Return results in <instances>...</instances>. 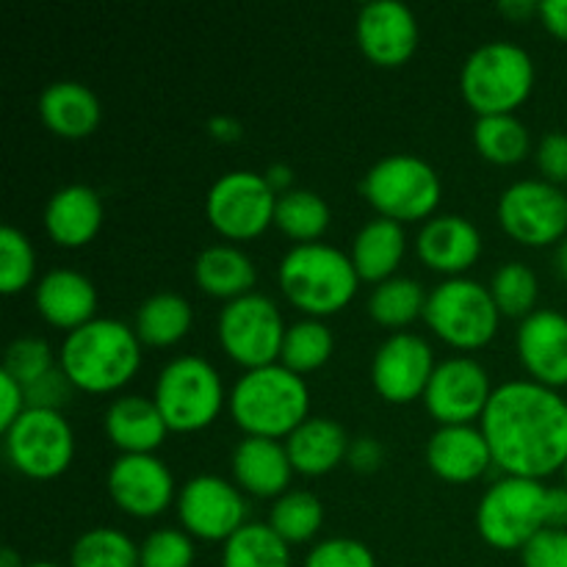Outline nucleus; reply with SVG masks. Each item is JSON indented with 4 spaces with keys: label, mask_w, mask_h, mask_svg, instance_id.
Segmentation results:
<instances>
[{
    "label": "nucleus",
    "mask_w": 567,
    "mask_h": 567,
    "mask_svg": "<svg viewBox=\"0 0 567 567\" xmlns=\"http://www.w3.org/2000/svg\"><path fill=\"white\" fill-rule=\"evenodd\" d=\"M493 465L507 476L546 480L567 463V399L535 380L493 388L480 419Z\"/></svg>",
    "instance_id": "obj_1"
},
{
    "label": "nucleus",
    "mask_w": 567,
    "mask_h": 567,
    "mask_svg": "<svg viewBox=\"0 0 567 567\" xmlns=\"http://www.w3.org/2000/svg\"><path fill=\"white\" fill-rule=\"evenodd\" d=\"M59 365L75 391H120L142 365V341L125 321L97 316L66 332L59 347Z\"/></svg>",
    "instance_id": "obj_2"
},
{
    "label": "nucleus",
    "mask_w": 567,
    "mask_h": 567,
    "mask_svg": "<svg viewBox=\"0 0 567 567\" xmlns=\"http://www.w3.org/2000/svg\"><path fill=\"white\" fill-rule=\"evenodd\" d=\"M227 410L244 435L286 441L310 419V388L305 377L282 363L249 369L233 382Z\"/></svg>",
    "instance_id": "obj_3"
},
{
    "label": "nucleus",
    "mask_w": 567,
    "mask_h": 567,
    "mask_svg": "<svg viewBox=\"0 0 567 567\" xmlns=\"http://www.w3.org/2000/svg\"><path fill=\"white\" fill-rule=\"evenodd\" d=\"M282 297L310 319H327L354 299L360 275L352 258L332 244H293L277 266Z\"/></svg>",
    "instance_id": "obj_4"
},
{
    "label": "nucleus",
    "mask_w": 567,
    "mask_h": 567,
    "mask_svg": "<svg viewBox=\"0 0 567 567\" xmlns=\"http://www.w3.org/2000/svg\"><path fill=\"white\" fill-rule=\"evenodd\" d=\"M535 86V61L520 44L496 39L471 50L460 70V92L476 116L513 114Z\"/></svg>",
    "instance_id": "obj_5"
},
{
    "label": "nucleus",
    "mask_w": 567,
    "mask_h": 567,
    "mask_svg": "<svg viewBox=\"0 0 567 567\" xmlns=\"http://www.w3.org/2000/svg\"><path fill=\"white\" fill-rule=\"evenodd\" d=\"M153 399L169 432L208 430L227 404L225 382L210 360L199 354H177L155 377Z\"/></svg>",
    "instance_id": "obj_6"
},
{
    "label": "nucleus",
    "mask_w": 567,
    "mask_h": 567,
    "mask_svg": "<svg viewBox=\"0 0 567 567\" xmlns=\"http://www.w3.org/2000/svg\"><path fill=\"white\" fill-rule=\"evenodd\" d=\"M363 197L377 216L399 221H426L443 197V181L430 161L413 153H393L365 172Z\"/></svg>",
    "instance_id": "obj_7"
},
{
    "label": "nucleus",
    "mask_w": 567,
    "mask_h": 567,
    "mask_svg": "<svg viewBox=\"0 0 567 567\" xmlns=\"http://www.w3.org/2000/svg\"><path fill=\"white\" fill-rule=\"evenodd\" d=\"M424 321L454 349H482L496 338L502 313L485 282L474 277H446L426 293Z\"/></svg>",
    "instance_id": "obj_8"
},
{
    "label": "nucleus",
    "mask_w": 567,
    "mask_h": 567,
    "mask_svg": "<svg viewBox=\"0 0 567 567\" xmlns=\"http://www.w3.org/2000/svg\"><path fill=\"white\" fill-rule=\"evenodd\" d=\"M546 496L548 487L540 480L504 474L476 504V532L498 551H520L546 529Z\"/></svg>",
    "instance_id": "obj_9"
},
{
    "label": "nucleus",
    "mask_w": 567,
    "mask_h": 567,
    "mask_svg": "<svg viewBox=\"0 0 567 567\" xmlns=\"http://www.w3.org/2000/svg\"><path fill=\"white\" fill-rule=\"evenodd\" d=\"M286 330L288 324L275 299L258 291L225 302L216 321L221 349L244 371L280 363Z\"/></svg>",
    "instance_id": "obj_10"
},
{
    "label": "nucleus",
    "mask_w": 567,
    "mask_h": 567,
    "mask_svg": "<svg viewBox=\"0 0 567 567\" xmlns=\"http://www.w3.org/2000/svg\"><path fill=\"white\" fill-rule=\"evenodd\" d=\"M277 192L264 172L233 169L216 177L205 197V216L210 227L227 241H249L275 225Z\"/></svg>",
    "instance_id": "obj_11"
},
{
    "label": "nucleus",
    "mask_w": 567,
    "mask_h": 567,
    "mask_svg": "<svg viewBox=\"0 0 567 567\" xmlns=\"http://www.w3.org/2000/svg\"><path fill=\"white\" fill-rule=\"evenodd\" d=\"M3 449L14 471L28 480H55L75 457V432L64 413L28 408L3 432Z\"/></svg>",
    "instance_id": "obj_12"
},
{
    "label": "nucleus",
    "mask_w": 567,
    "mask_h": 567,
    "mask_svg": "<svg viewBox=\"0 0 567 567\" xmlns=\"http://www.w3.org/2000/svg\"><path fill=\"white\" fill-rule=\"evenodd\" d=\"M502 230L524 247H548L567 236V194L563 186L526 177L509 183L496 205Z\"/></svg>",
    "instance_id": "obj_13"
},
{
    "label": "nucleus",
    "mask_w": 567,
    "mask_h": 567,
    "mask_svg": "<svg viewBox=\"0 0 567 567\" xmlns=\"http://www.w3.org/2000/svg\"><path fill=\"white\" fill-rule=\"evenodd\" d=\"M183 529L205 543H227L247 524L244 491L216 474H197L177 493Z\"/></svg>",
    "instance_id": "obj_14"
},
{
    "label": "nucleus",
    "mask_w": 567,
    "mask_h": 567,
    "mask_svg": "<svg viewBox=\"0 0 567 567\" xmlns=\"http://www.w3.org/2000/svg\"><path fill=\"white\" fill-rule=\"evenodd\" d=\"M493 396L491 374L474 358H446L435 365L430 385L424 391V404L437 426L471 424L480 421Z\"/></svg>",
    "instance_id": "obj_15"
},
{
    "label": "nucleus",
    "mask_w": 567,
    "mask_h": 567,
    "mask_svg": "<svg viewBox=\"0 0 567 567\" xmlns=\"http://www.w3.org/2000/svg\"><path fill=\"white\" fill-rule=\"evenodd\" d=\"M435 352L430 341L415 332H393L377 347L371 360V382L377 393L391 404H410L424 399L435 374Z\"/></svg>",
    "instance_id": "obj_16"
},
{
    "label": "nucleus",
    "mask_w": 567,
    "mask_h": 567,
    "mask_svg": "<svg viewBox=\"0 0 567 567\" xmlns=\"http://www.w3.org/2000/svg\"><path fill=\"white\" fill-rule=\"evenodd\" d=\"M105 487L111 502L131 518H155L175 502V476L155 454H120L111 463Z\"/></svg>",
    "instance_id": "obj_17"
},
{
    "label": "nucleus",
    "mask_w": 567,
    "mask_h": 567,
    "mask_svg": "<svg viewBox=\"0 0 567 567\" xmlns=\"http://www.w3.org/2000/svg\"><path fill=\"white\" fill-rule=\"evenodd\" d=\"M354 39L377 66H402L419 48V20L402 0H371L360 6Z\"/></svg>",
    "instance_id": "obj_18"
},
{
    "label": "nucleus",
    "mask_w": 567,
    "mask_h": 567,
    "mask_svg": "<svg viewBox=\"0 0 567 567\" xmlns=\"http://www.w3.org/2000/svg\"><path fill=\"white\" fill-rule=\"evenodd\" d=\"M515 347L529 380L554 391L567 385V316L563 310L540 308L526 316L515 332Z\"/></svg>",
    "instance_id": "obj_19"
},
{
    "label": "nucleus",
    "mask_w": 567,
    "mask_h": 567,
    "mask_svg": "<svg viewBox=\"0 0 567 567\" xmlns=\"http://www.w3.org/2000/svg\"><path fill=\"white\" fill-rule=\"evenodd\" d=\"M421 264L446 277H463L482 255V233L460 214H435L415 236Z\"/></svg>",
    "instance_id": "obj_20"
},
{
    "label": "nucleus",
    "mask_w": 567,
    "mask_h": 567,
    "mask_svg": "<svg viewBox=\"0 0 567 567\" xmlns=\"http://www.w3.org/2000/svg\"><path fill=\"white\" fill-rule=\"evenodd\" d=\"M426 465L443 482H474L487 474L493 465L491 446L474 424H443L426 441Z\"/></svg>",
    "instance_id": "obj_21"
},
{
    "label": "nucleus",
    "mask_w": 567,
    "mask_h": 567,
    "mask_svg": "<svg viewBox=\"0 0 567 567\" xmlns=\"http://www.w3.org/2000/svg\"><path fill=\"white\" fill-rule=\"evenodd\" d=\"M33 305L48 324L72 332L97 319V288L83 271L59 266L37 280Z\"/></svg>",
    "instance_id": "obj_22"
},
{
    "label": "nucleus",
    "mask_w": 567,
    "mask_h": 567,
    "mask_svg": "<svg viewBox=\"0 0 567 567\" xmlns=\"http://www.w3.org/2000/svg\"><path fill=\"white\" fill-rule=\"evenodd\" d=\"M233 480L244 493L258 498H280L297 474L282 441L244 435L230 457Z\"/></svg>",
    "instance_id": "obj_23"
},
{
    "label": "nucleus",
    "mask_w": 567,
    "mask_h": 567,
    "mask_svg": "<svg viewBox=\"0 0 567 567\" xmlns=\"http://www.w3.org/2000/svg\"><path fill=\"white\" fill-rule=\"evenodd\" d=\"M103 214V199L92 186L66 183L44 205V230L59 247L78 249L97 236Z\"/></svg>",
    "instance_id": "obj_24"
},
{
    "label": "nucleus",
    "mask_w": 567,
    "mask_h": 567,
    "mask_svg": "<svg viewBox=\"0 0 567 567\" xmlns=\"http://www.w3.org/2000/svg\"><path fill=\"white\" fill-rule=\"evenodd\" d=\"M103 430L122 454H155V449L169 435L155 399L142 393L116 396L105 410Z\"/></svg>",
    "instance_id": "obj_25"
},
{
    "label": "nucleus",
    "mask_w": 567,
    "mask_h": 567,
    "mask_svg": "<svg viewBox=\"0 0 567 567\" xmlns=\"http://www.w3.org/2000/svg\"><path fill=\"white\" fill-rule=\"evenodd\" d=\"M39 120L50 133L61 138H86L97 131L103 105L94 89L81 81H53L39 94Z\"/></svg>",
    "instance_id": "obj_26"
},
{
    "label": "nucleus",
    "mask_w": 567,
    "mask_h": 567,
    "mask_svg": "<svg viewBox=\"0 0 567 567\" xmlns=\"http://www.w3.org/2000/svg\"><path fill=\"white\" fill-rule=\"evenodd\" d=\"M282 443H286L297 474L324 476L347 460L352 441L338 421L327 419V415H310Z\"/></svg>",
    "instance_id": "obj_27"
},
{
    "label": "nucleus",
    "mask_w": 567,
    "mask_h": 567,
    "mask_svg": "<svg viewBox=\"0 0 567 567\" xmlns=\"http://www.w3.org/2000/svg\"><path fill=\"white\" fill-rule=\"evenodd\" d=\"M194 282L214 299L233 302L252 293L258 282L252 258L236 244H210L194 258Z\"/></svg>",
    "instance_id": "obj_28"
},
{
    "label": "nucleus",
    "mask_w": 567,
    "mask_h": 567,
    "mask_svg": "<svg viewBox=\"0 0 567 567\" xmlns=\"http://www.w3.org/2000/svg\"><path fill=\"white\" fill-rule=\"evenodd\" d=\"M404 252H408V233H404V225L385 219V216H374V219H369L354 233L349 258H352L360 280H369L377 286V282L396 275Z\"/></svg>",
    "instance_id": "obj_29"
},
{
    "label": "nucleus",
    "mask_w": 567,
    "mask_h": 567,
    "mask_svg": "<svg viewBox=\"0 0 567 567\" xmlns=\"http://www.w3.org/2000/svg\"><path fill=\"white\" fill-rule=\"evenodd\" d=\"M194 321V310L183 293L155 291L136 308L133 330H136L142 347H175L188 336Z\"/></svg>",
    "instance_id": "obj_30"
},
{
    "label": "nucleus",
    "mask_w": 567,
    "mask_h": 567,
    "mask_svg": "<svg viewBox=\"0 0 567 567\" xmlns=\"http://www.w3.org/2000/svg\"><path fill=\"white\" fill-rule=\"evenodd\" d=\"M332 210L319 192L310 188H291L277 194L275 227L297 244L321 241L324 230L330 227Z\"/></svg>",
    "instance_id": "obj_31"
},
{
    "label": "nucleus",
    "mask_w": 567,
    "mask_h": 567,
    "mask_svg": "<svg viewBox=\"0 0 567 567\" xmlns=\"http://www.w3.org/2000/svg\"><path fill=\"white\" fill-rule=\"evenodd\" d=\"M426 293L415 277L393 275L388 280L377 282L369 293V316L382 327L402 332L410 321L424 316Z\"/></svg>",
    "instance_id": "obj_32"
},
{
    "label": "nucleus",
    "mask_w": 567,
    "mask_h": 567,
    "mask_svg": "<svg viewBox=\"0 0 567 567\" xmlns=\"http://www.w3.org/2000/svg\"><path fill=\"white\" fill-rule=\"evenodd\" d=\"M221 567H291V551L269 524L247 520L221 543Z\"/></svg>",
    "instance_id": "obj_33"
},
{
    "label": "nucleus",
    "mask_w": 567,
    "mask_h": 567,
    "mask_svg": "<svg viewBox=\"0 0 567 567\" xmlns=\"http://www.w3.org/2000/svg\"><path fill=\"white\" fill-rule=\"evenodd\" d=\"M476 153L498 166H513L529 155L532 133L515 114L476 116L474 125Z\"/></svg>",
    "instance_id": "obj_34"
},
{
    "label": "nucleus",
    "mask_w": 567,
    "mask_h": 567,
    "mask_svg": "<svg viewBox=\"0 0 567 567\" xmlns=\"http://www.w3.org/2000/svg\"><path fill=\"white\" fill-rule=\"evenodd\" d=\"M332 349H336V338H332V330L324 324V319L305 316V319L288 324L286 338H282L280 363L305 377L321 369L332 358Z\"/></svg>",
    "instance_id": "obj_35"
},
{
    "label": "nucleus",
    "mask_w": 567,
    "mask_h": 567,
    "mask_svg": "<svg viewBox=\"0 0 567 567\" xmlns=\"http://www.w3.org/2000/svg\"><path fill=\"white\" fill-rule=\"evenodd\" d=\"M321 524H324V504L310 491L282 493L269 509V526L288 546L313 540L321 532Z\"/></svg>",
    "instance_id": "obj_36"
},
{
    "label": "nucleus",
    "mask_w": 567,
    "mask_h": 567,
    "mask_svg": "<svg viewBox=\"0 0 567 567\" xmlns=\"http://www.w3.org/2000/svg\"><path fill=\"white\" fill-rule=\"evenodd\" d=\"M70 567H138V546L127 532L94 526L72 543Z\"/></svg>",
    "instance_id": "obj_37"
},
{
    "label": "nucleus",
    "mask_w": 567,
    "mask_h": 567,
    "mask_svg": "<svg viewBox=\"0 0 567 567\" xmlns=\"http://www.w3.org/2000/svg\"><path fill=\"white\" fill-rule=\"evenodd\" d=\"M491 293L498 313L513 316L524 321L526 316L535 313L537 297H540V282H537L535 269L524 260H507L498 266L491 277Z\"/></svg>",
    "instance_id": "obj_38"
},
{
    "label": "nucleus",
    "mask_w": 567,
    "mask_h": 567,
    "mask_svg": "<svg viewBox=\"0 0 567 567\" xmlns=\"http://www.w3.org/2000/svg\"><path fill=\"white\" fill-rule=\"evenodd\" d=\"M37 275V252L33 244L20 227L3 225L0 227V291L6 297L20 293L22 288L31 286Z\"/></svg>",
    "instance_id": "obj_39"
},
{
    "label": "nucleus",
    "mask_w": 567,
    "mask_h": 567,
    "mask_svg": "<svg viewBox=\"0 0 567 567\" xmlns=\"http://www.w3.org/2000/svg\"><path fill=\"white\" fill-rule=\"evenodd\" d=\"M55 365H59V354L39 336L14 338L3 354V371L14 377L17 382H22V385H31L39 377L53 371Z\"/></svg>",
    "instance_id": "obj_40"
},
{
    "label": "nucleus",
    "mask_w": 567,
    "mask_h": 567,
    "mask_svg": "<svg viewBox=\"0 0 567 567\" xmlns=\"http://www.w3.org/2000/svg\"><path fill=\"white\" fill-rule=\"evenodd\" d=\"M194 554V537L186 529L161 526L138 546V567H192Z\"/></svg>",
    "instance_id": "obj_41"
},
{
    "label": "nucleus",
    "mask_w": 567,
    "mask_h": 567,
    "mask_svg": "<svg viewBox=\"0 0 567 567\" xmlns=\"http://www.w3.org/2000/svg\"><path fill=\"white\" fill-rule=\"evenodd\" d=\"M302 567H377V557L363 540L327 537L310 548Z\"/></svg>",
    "instance_id": "obj_42"
},
{
    "label": "nucleus",
    "mask_w": 567,
    "mask_h": 567,
    "mask_svg": "<svg viewBox=\"0 0 567 567\" xmlns=\"http://www.w3.org/2000/svg\"><path fill=\"white\" fill-rule=\"evenodd\" d=\"M524 567H567V529L546 526L520 548Z\"/></svg>",
    "instance_id": "obj_43"
},
{
    "label": "nucleus",
    "mask_w": 567,
    "mask_h": 567,
    "mask_svg": "<svg viewBox=\"0 0 567 567\" xmlns=\"http://www.w3.org/2000/svg\"><path fill=\"white\" fill-rule=\"evenodd\" d=\"M72 391H75V385L66 380L61 365H55L53 371L25 385V402L31 410H55V413H61V408L72 399Z\"/></svg>",
    "instance_id": "obj_44"
},
{
    "label": "nucleus",
    "mask_w": 567,
    "mask_h": 567,
    "mask_svg": "<svg viewBox=\"0 0 567 567\" xmlns=\"http://www.w3.org/2000/svg\"><path fill=\"white\" fill-rule=\"evenodd\" d=\"M537 169H540L543 181L554 183V186H565L567 183V133L551 131L540 138L535 150Z\"/></svg>",
    "instance_id": "obj_45"
},
{
    "label": "nucleus",
    "mask_w": 567,
    "mask_h": 567,
    "mask_svg": "<svg viewBox=\"0 0 567 567\" xmlns=\"http://www.w3.org/2000/svg\"><path fill=\"white\" fill-rule=\"evenodd\" d=\"M25 410V385L17 382L11 374H6V371H0V430H9Z\"/></svg>",
    "instance_id": "obj_46"
},
{
    "label": "nucleus",
    "mask_w": 567,
    "mask_h": 567,
    "mask_svg": "<svg viewBox=\"0 0 567 567\" xmlns=\"http://www.w3.org/2000/svg\"><path fill=\"white\" fill-rule=\"evenodd\" d=\"M347 463L352 465L354 471H360V474H374V471L385 463V449H382V443L377 441V437L360 435L349 443Z\"/></svg>",
    "instance_id": "obj_47"
},
{
    "label": "nucleus",
    "mask_w": 567,
    "mask_h": 567,
    "mask_svg": "<svg viewBox=\"0 0 567 567\" xmlns=\"http://www.w3.org/2000/svg\"><path fill=\"white\" fill-rule=\"evenodd\" d=\"M537 17L543 20L546 31L567 42V0H543Z\"/></svg>",
    "instance_id": "obj_48"
},
{
    "label": "nucleus",
    "mask_w": 567,
    "mask_h": 567,
    "mask_svg": "<svg viewBox=\"0 0 567 567\" xmlns=\"http://www.w3.org/2000/svg\"><path fill=\"white\" fill-rule=\"evenodd\" d=\"M546 526L567 529V487H548L546 496Z\"/></svg>",
    "instance_id": "obj_49"
},
{
    "label": "nucleus",
    "mask_w": 567,
    "mask_h": 567,
    "mask_svg": "<svg viewBox=\"0 0 567 567\" xmlns=\"http://www.w3.org/2000/svg\"><path fill=\"white\" fill-rule=\"evenodd\" d=\"M208 133L210 138H216V142L233 144L244 136V125L241 120H236V116L230 114H214L208 120Z\"/></svg>",
    "instance_id": "obj_50"
},
{
    "label": "nucleus",
    "mask_w": 567,
    "mask_h": 567,
    "mask_svg": "<svg viewBox=\"0 0 567 567\" xmlns=\"http://www.w3.org/2000/svg\"><path fill=\"white\" fill-rule=\"evenodd\" d=\"M537 9H540V3H535V0H502L498 3V11L513 22L529 20L532 14H537Z\"/></svg>",
    "instance_id": "obj_51"
},
{
    "label": "nucleus",
    "mask_w": 567,
    "mask_h": 567,
    "mask_svg": "<svg viewBox=\"0 0 567 567\" xmlns=\"http://www.w3.org/2000/svg\"><path fill=\"white\" fill-rule=\"evenodd\" d=\"M264 177H266V183H269L271 188H275L277 194H286V192H291V183H293V169L288 164H271L269 169L264 172Z\"/></svg>",
    "instance_id": "obj_52"
},
{
    "label": "nucleus",
    "mask_w": 567,
    "mask_h": 567,
    "mask_svg": "<svg viewBox=\"0 0 567 567\" xmlns=\"http://www.w3.org/2000/svg\"><path fill=\"white\" fill-rule=\"evenodd\" d=\"M554 264H557V271L567 280V236L557 244V252H554Z\"/></svg>",
    "instance_id": "obj_53"
},
{
    "label": "nucleus",
    "mask_w": 567,
    "mask_h": 567,
    "mask_svg": "<svg viewBox=\"0 0 567 567\" xmlns=\"http://www.w3.org/2000/svg\"><path fill=\"white\" fill-rule=\"evenodd\" d=\"M0 567H25V565H22L20 554H17L14 548L6 546L3 551H0Z\"/></svg>",
    "instance_id": "obj_54"
},
{
    "label": "nucleus",
    "mask_w": 567,
    "mask_h": 567,
    "mask_svg": "<svg viewBox=\"0 0 567 567\" xmlns=\"http://www.w3.org/2000/svg\"><path fill=\"white\" fill-rule=\"evenodd\" d=\"M25 567H61V565H55V563H31V565H25Z\"/></svg>",
    "instance_id": "obj_55"
},
{
    "label": "nucleus",
    "mask_w": 567,
    "mask_h": 567,
    "mask_svg": "<svg viewBox=\"0 0 567 567\" xmlns=\"http://www.w3.org/2000/svg\"><path fill=\"white\" fill-rule=\"evenodd\" d=\"M563 476H565V487H567V463H565V468H563Z\"/></svg>",
    "instance_id": "obj_56"
}]
</instances>
